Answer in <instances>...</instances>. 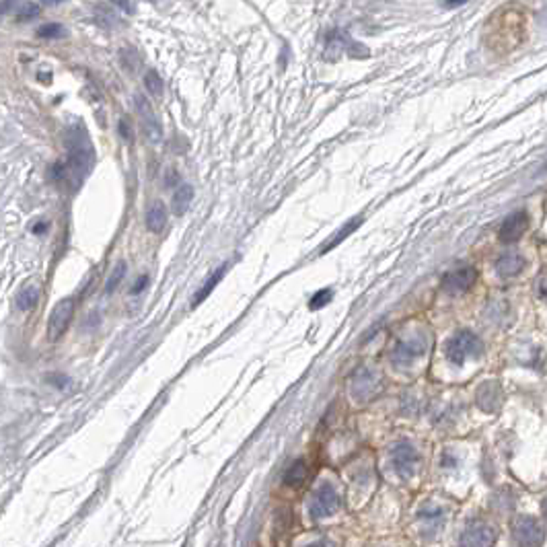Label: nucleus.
Returning <instances> with one entry per match:
<instances>
[{
  "mask_svg": "<svg viewBox=\"0 0 547 547\" xmlns=\"http://www.w3.org/2000/svg\"><path fill=\"white\" fill-rule=\"evenodd\" d=\"M512 537L521 547H541L546 539V529L533 517H519L512 523Z\"/></svg>",
  "mask_w": 547,
  "mask_h": 547,
  "instance_id": "4",
  "label": "nucleus"
},
{
  "mask_svg": "<svg viewBox=\"0 0 547 547\" xmlns=\"http://www.w3.org/2000/svg\"><path fill=\"white\" fill-rule=\"evenodd\" d=\"M115 6H118V8H124L126 12H134V10H136V4H134V2H132V4H130V2H115Z\"/></svg>",
  "mask_w": 547,
  "mask_h": 547,
  "instance_id": "28",
  "label": "nucleus"
},
{
  "mask_svg": "<svg viewBox=\"0 0 547 547\" xmlns=\"http://www.w3.org/2000/svg\"><path fill=\"white\" fill-rule=\"evenodd\" d=\"M337 502H340L337 494H335L331 488H327V485L321 488V490L315 494V508L319 510V514H325V512L337 508Z\"/></svg>",
  "mask_w": 547,
  "mask_h": 547,
  "instance_id": "16",
  "label": "nucleus"
},
{
  "mask_svg": "<svg viewBox=\"0 0 547 547\" xmlns=\"http://www.w3.org/2000/svg\"><path fill=\"white\" fill-rule=\"evenodd\" d=\"M147 227L151 233H163L167 227V210L160 202H153L149 212H147Z\"/></svg>",
  "mask_w": 547,
  "mask_h": 547,
  "instance_id": "13",
  "label": "nucleus"
},
{
  "mask_svg": "<svg viewBox=\"0 0 547 547\" xmlns=\"http://www.w3.org/2000/svg\"><path fill=\"white\" fill-rule=\"evenodd\" d=\"M192 200H194V187L189 183L179 185L177 192H175V196H173V212L177 216L185 214L187 208H189V204H192Z\"/></svg>",
  "mask_w": 547,
  "mask_h": 547,
  "instance_id": "14",
  "label": "nucleus"
},
{
  "mask_svg": "<svg viewBox=\"0 0 547 547\" xmlns=\"http://www.w3.org/2000/svg\"><path fill=\"white\" fill-rule=\"evenodd\" d=\"M120 58H122V64H124V68L126 71H136L138 68V64H140V56H138V52H136V48H132V46H126L122 52H120Z\"/></svg>",
  "mask_w": 547,
  "mask_h": 547,
  "instance_id": "21",
  "label": "nucleus"
},
{
  "mask_svg": "<svg viewBox=\"0 0 547 547\" xmlns=\"http://www.w3.org/2000/svg\"><path fill=\"white\" fill-rule=\"evenodd\" d=\"M527 229H529V216H527L525 210H519V212L510 214V216L502 223V227H500V241H504V243H514V241H519V239L525 234Z\"/></svg>",
  "mask_w": 547,
  "mask_h": 547,
  "instance_id": "8",
  "label": "nucleus"
},
{
  "mask_svg": "<svg viewBox=\"0 0 547 547\" xmlns=\"http://www.w3.org/2000/svg\"><path fill=\"white\" fill-rule=\"evenodd\" d=\"M37 301H39V288L29 284V286H25V288L17 295L15 305H17L19 311L27 313V311H33V309L37 307Z\"/></svg>",
  "mask_w": 547,
  "mask_h": 547,
  "instance_id": "15",
  "label": "nucleus"
},
{
  "mask_svg": "<svg viewBox=\"0 0 547 547\" xmlns=\"http://www.w3.org/2000/svg\"><path fill=\"white\" fill-rule=\"evenodd\" d=\"M329 301H331V290L329 288H323V290H319L311 301H309V307L315 311V309H321L323 305H327Z\"/></svg>",
  "mask_w": 547,
  "mask_h": 547,
  "instance_id": "25",
  "label": "nucleus"
},
{
  "mask_svg": "<svg viewBox=\"0 0 547 547\" xmlns=\"http://www.w3.org/2000/svg\"><path fill=\"white\" fill-rule=\"evenodd\" d=\"M37 35H39V37H62V35H64V27L58 25V23L41 25V27L37 29Z\"/></svg>",
  "mask_w": 547,
  "mask_h": 547,
  "instance_id": "24",
  "label": "nucleus"
},
{
  "mask_svg": "<svg viewBox=\"0 0 547 547\" xmlns=\"http://www.w3.org/2000/svg\"><path fill=\"white\" fill-rule=\"evenodd\" d=\"M428 350V337L424 331H414L405 337H401L391 354V360L395 364H411L414 360L422 358Z\"/></svg>",
  "mask_w": 547,
  "mask_h": 547,
  "instance_id": "2",
  "label": "nucleus"
},
{
  "mask_svg": "<svg viewBox=\"0 0 547 547\" xmlns=\"http://www.w3.org/2000/svg\"><path fill=\"white\" fill-rule=\"evenodd\" d=\"M360 225H362V216H354L352 221H348L344 227H340V231H337V233L331 237V241H329V243H325V245H323L321 253H327V251H331L333 247H337V245H340V243H342L346 237H350V234L354 233V231H356Z\"/></svg>",
  "mask_w": 547,
  "mask_h": 547,
  "instance_id": "17",
  "label": "nucleus"
},
{
  "mask_svg": "<svg viewBox=\"0 0 547 547\" xmlns=\"http://www.w3.org/2000/svg\"><path fill=\"white\" fill-rule=\"evenodd\" d=\"M48 229H50V225H48V223H37V225H35L31 231H33L35 234H44L46 231H48Z\"/></svg>",
  "mask_w": 547,
  "mask_h": 547,
  "instance_id": "29",
  "label": "nucleus"
},
{
  "mask_svg": "<svg viewBox=\"0 0 547 547\" xmlns=\"http://www.w3.org/2000/svg\"><path fill=\"white\" fill-rule=\"evenodd\" d=\"M120 134H122L126 140H132V134L128 132V126H126V122H124V120L120 122Z\"/></svg>",
  "mask_w": 547,
  "mask_h": 547,
  "instance_id": "30",
  "label": "nucleus"
},
{
  "mask_svg": "<svg viewBox=\"0 0 547 547\" xmlns=\"http://www.w3.org/2000/svg\"><path fill=\"white\" fill-rule=\"evenodd\" d=\"M496 539V533L490 525L475 523L467 527V531L461 535V547H492Z\"/></svg>",
  "mask_w": 547,
  "mask_h": 547,
  "instance_id": "9",
  "label": "nucleus"
},
{
  "mask_svg": "<svg viewBox=\"0 0 547 547\" xmlns=\"http://www.w3.org/2000/svg\"><path fill=\"white\" fill-rule=\"evenodd\" d=\"M75 311H77V303H75L73 297L60 301L54 307V311L50 315V321H48V335H50V340H58V337L64 335V331L73 323Z\"/></svg>",
  "mask_w": 547,
  "mask_h": 547,
  "instance_id": "5",
  "label": "nucleus"
},
{
  "mask_svg": "<svg viewBox=\"0 0 547 547\" xmlns=\"http://www.w3.org/2000/svg\"><path fill=\"white\" fill-rule=\"evenodd\" d=\"M41 6L44 4H39V2H27V4H23L21 6V10H19V21H29V19H33V17H37L39 15V10H41Z\"/></svg>",
  "mask_w": 547,
  "mask_h": 547,
  "instance_id": "23",
  "label": "nucleus"
},
{
  "mask_svg": "<svg viewBox=\"0 0 547 547\" xmlns=\"http://www.w3.org/2000/svg\"><path fill=\"white\" fill-rule=\"evenodd\" d=\"M145 86L153 97H160L163 95V78L158 77L156 71H149L145 77Z\"/></svg>",
  "mask_w": 547,
  "mask_h": 547,
  "instance_id": "22",
  "label": "nucleus"
},
{
  "mask_svg": "<svg viewBox=\"0 0 547 547\" xmlns=\"http://www.w3.org/2000/svg\"><path fill=\"white\" fill-rule=\"evenodd\" d=\"M546 514H547V502H546Z\"/></svg>",
  "mask_w": 547,
  "mask_h": 547,
  "instance_id": "31",
  "label": "nucleus"
},
{
  "mask_svg": "<svg viewBox=\"0 0 547 547\" xmlns=\"http://www.w3.org/2000/svg\"><path fill=\"white\" fill-rule=\"evenodd\" d=\"M418 453H416V449L411 447V445H407V443H399L395 449H393V465H395V469H397V473L399 475H403V477H407V475H411L414 473V469H416V465H418Z\"/></svg>",
  "mask_w": 547,
  "mask_h": 547,
  "instance_id": "10",
  "label": "nucleus"
},
{
  "mask_svg": "<svg viewBox=\"0 0 547 547\" xmlns=\"http://www.w3.org/2000/svg\"><path fill=\"white\" fill-rule=\"evenodd\" d=\"M523 268H525V257L519 251H506L494 263V270L500 278H512V276L521 274Z\"/></svg>",
  "mask_w": 547,
  "mask_h": 547,
  "instance_id": "11",
  "label": "nucleus"
},
{
  "mask_svg": "<svg viewBox=\"0 0 547 547\" xmlns=\"http://www.w3.org/2000/svg\"><path fill=\"white\" fill-rule=\"evenodd\" d=\"M535 295L539 301L547 303V272H539V276L535 280Z\"/></svg>",
  "mask_w": 547,
  "mask_h": 547,
  "instance_id": "26",
  "label": "nucleus"
},
{
  "mask_svg": "<svg viewBox=\"0 0 547 547\" xmlns=\"http://www.w3.org/2000/svg\"><path fill=\"white\" fill-rule=\"evenodd\" d=\"M66 145V163L62 165V179L71 189H77L95 167V149L84 130V126H73L64 136Z\"/></svg>",
  "mask_w": 547,
  "mask_h": 547,
  "instance_id": "1",
  "label": "nucleus"
},
{
  "mask_svg": "<svg viewBox=\"0 0 547 547\" xmlns=\"http://www.w3.org/2000/svg\"><path fill=\"white\" fill-rule=\"evenodd\" d=\"M377 391V375L375 373H371L369 369H360V371H356V375L352 377V393H354V397H358V399H367V397H371L373 393Z\"/></svg>",
  "mask_w": 547,
  "mask_h": 547,
  "instance_id": "12",
  "label": "nucleus"
},
{
  "mask_svg": "<svg viewBox=\"0 0 547 547\" xmlns=\"http://www.w3.org/2000/svg\"><path fill=\"white\" fill-rule=\"evenodd\" d=\"M445 354H447V358L453 364H463L471 356H479L481 354V342L471 331H459L447 342Z\"/></svg>",
  "mask_w": 547,
  "mask_h": 547,
  "instance_id": "3",
  "label": "nucleus"
},
{
  "mask_svg": "<svg viewBox=\"0 0 547 547\" xmlns=\"http://www.w3.org/2000/svg\"><path fill=\"white\" fill-rule=\"evenodd\" d=\"M307 475H309L307 463H305V461H297V463H293L290 467L286 469V473H284V483L290 485V488H299V485L305 483Z\"/></svg>",
  "mask_w": 547,
  "mask_h": 547,
  "instance_id": "18",
  "label": "nucleus"
},
{
  "mask_svg": "<svg viewBox=\"0 0 547 547\" xmlns=\"http://www.w3.org/2000/svg\"><path fill=\"white\" fill-rule=\"evenodd\" d=\"M223 276H225V266H223V268H219V270H216V272H214V274H212V276L206 280V284H204V286H202V288L196 293V297H194V301H192V307H196V305H200L202 301H206V299H208V295H210V293L216 288V284L221 282V278H223Z\"/></svg>",
  "mask_w": 547,
  "mask_h": 547,
  "instance_id": "19",
  "label": "nucleus"
},
{
  "mask_svg": "<svg viewBox=\"0 0 547 547\" xmlns=\"http://www.w3.org/2000/svg\"><path fill=\"white\" fill-rule=\"evenodd\" d=\"M134 105H136V111H138L140 122H142V126H145V134L149 136L151 142H158L160 136H163V126H160V122H158V118H156L151 101H149L145 95L138 93V95H134Z\"/></svg>",
  "mask_w": 547,
  "mask_h": 547,
  "instance_id": "6",
  "label": "nucleus"
},
{
  "mask_svg": "<svg viewBox=\"0 0 547 547\" xmlns=\"http://www.w3.org/2000/svg\"><path fill=\"white\" fill-rule=\"evenodd\" d=\"M477 280V272L475 268L471 266H463V268H457L453 272H449L443 280V286L449 290V293H465L469 290Z\"/></svg>",
  "mask_w": 547,
  "mask_h": 547,
  "instance_id": "7",
  "label": "nucleus"
},
{
  "mask_svg": "<svg viewBox=\"0 0 547 547\" xmlns=\"http://www.w3.org/2000/svg\"><path fill=\"white\" fill-rule=\"evenodd\" d=\"M126 270H128L126 261H118V266L111 270V274H109V278H107V282H105V295H111L113 290H118V286H120L122 280L126 278Z\"/></svg>",
  "mask_w": 547,
  "mask_h": 547,
  "instance_id": "20",
  "label": "nucleus"
},
{
  "mask_svg": "<svg viewBox=\"0 0 547 547\" xmlns=\"http://www.w3.org/2000/svg\"><path fill=\"white\" fill-rule=\"evenodd\" d=\"M147 284H149V276L147 274H142V276H138V280H136V284L132 286V295H138L142 288H147Z\"/></svg>",
  "mask_w": 547,
  "mask_h": 547,
  "instance_id": "27",
  "label": "nucleus"
}]
</instances>
